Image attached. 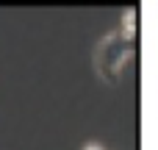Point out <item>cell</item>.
Listing matches in <instances>:
<instances>
[{
	"label": "cell",
	"mask_w": 158,
	"mask_h": 150,
	"mask_svg": "<svg viewBox=\"0 0 158 150\" xmlns=\"http://www.w3.org/2000/svg\"><path fill=\"white\" fill-rule=\"evenodd\" d=\"M125 39H131L133 33H136V14L133 11H125V25H122V31H119Z\"/></svg>",
	"instance_id": "7a4b0ae2"
},
{
	"label": "cell",
	"mask_w": 158,
	"mask_h": 150,
	"mask_svg": "<svg viewBox=\"0 0 158 150\" xmlns=\"http://www.w3.org/2000/svg\"><path fill=\"white\" fill-rule=\"evenodd\" d=\"M83 150H103V148H97V145H86Z\"/></svg>",
	"instance_id": "3957f363"
},
{
	"label": "cell",
	"mask_w": 158,
	"mask_h": 150,
	"mask_svg": "<svg viewBox=\"0 0 158 150\" xmlns=\"http://www.w3.org/2000/svg\"><path fill=\"white\" fill-rule=\"evenodd\" d=\"M131 56V42L122 36V33H111L100 42V50H97V70L106 81H117L119 75V67L128 61Z\"/></svg>",
	"instance_id": "6da1fadb"
}]
</instances>
